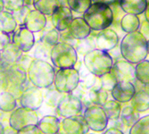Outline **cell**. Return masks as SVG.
<instances>
[{
	"instance_id": "ffe728a7",
	"label": "cell",
	"mask_w": 149,
	"mask_h": 134,
	"mask_svg": "<svg viewBox=\"0 0 149 134\" xmlns=\"http://www.w3.org/2000/svg\"><path fill=\"white\" fill-rule=\"evenodd\" d=\"M61 120L57 115L47 114L39 119L37 124L42 134H58L60 131Z\"/></svg>"
},
{
	"instance_id": "d590c367",
	"label": "cell",
	"mask_w": 149,
	"mask_h": 134,
	"mask_svg": "<svg viewBox=\"0 0 149 134\" xmlns=\"http://www.w3.org/2000/svg\"><path fill=\"white\" fill-rule=\"evenodd\" d=\"M51 49H50V47L47 46L46 44H44L41 41V42L37 45V47L35 48V52H34L35 58L40 59V60H44V61H47V59H50Z\"/></svg>"
},
{
	"instance_id": "4316f807",
	"label": "cell",
	"mask_w": 149,
	"mask_h": 134,
	"mask_svg": "<svg viewBox=\"0 0 149 134\" xmlns=\"http://www.w3.org/2000/svg\"><path fill=\"white\" fill-rule=\"evenodd\" d=\"M140 20L138 15L125 13L120 22V26L121 30L126 33H132L138 31L140 27Z\"/></svg>"
},
{
	"instance_id": "e575fe53",
	"label": "cell",
	"mask_w": 149,
	"mask_h": 134,
	"mask_svg": "<svg viewBox=\"0 0 149 134\" xmlns=\"http://www.w3.org/2000/svg\"><path fill=\"white\" fill-rule=\"evenodd\" d=\"M59 31L56 29L50 30L47 33H45L42 37V42L46 44L47 46L53 47L54 46H56L59 42Z\"/></svg>"
},
{
	"instance_id": "2e32d148",
	"label": "cell",
	"mask_w": 149,
	"mask_h": 134,
	"mask_svg": "<svg viewBox=\"0 0 149 134\" xmlns=\"http://www.w3.org/2000/svg\"><path fill=\"white\" fill-rule=\"evenodd\" d=\"M135 92H136V89L132 82H120L115 84L111 91V94L114 100L121 104H126L131 100Z\"/></svg>"
},
{
	"instance_id": "44dd1931",
	"label": "cell",
	"mask_w": 149,
	"mask_h": 134,
	"mask_svg": "<svg viewBox=\"0 0 149 134\" xmlns=\"http://www.w3.org/2000/svg\"><path fill=\"white\" fill-rule=\"evenodd\" d=\"M147 4V0H119V5L125 13L138 16L145 13Z\"/></svg>"
},
{
	"instance_id": "74e56055",
	"label": "cell",
	"mask_w": 149,
	"mask_h": 134,
	"mask_svg": "<svg viewBox=\"0 0 149 134\" xmlns=\"http://www.w3.org/2000/svg\"><path fill=\"white\" fill-rule=\"evenodd\" d=\"M3 1L5 9L10 13H13L24 6L23 0H3Z\"/></svg>"
},
{
	"instance_id": "f1b7e54d",
	"label": "cell",
	"mask_w": 149,
	"mask_h": 134,
	"mask_svg": "<svg viewBox=\"0 0 149 134\" xmlns=\"http://www.w3.org/2000/svg\"><path fill=\"white\" fill-rule=\"evenodd\" d=\"M17 107V99L8 91L0 93V111L12 113Z\"/></svg>"
},
{
	"instance_id": "d6a6232c",
	"label": "cell",
	"mask_w": 149,
	"mask_h": 134,
	"mask_svg": "<svg viewBox=\"0 0 149 134\" xmlns=\"http://www.w3.org/2000/svg\"><path fill=\"white\" fill-rule=\"evenodd\" d=\"M129 134H149V114L140 117L130 129Z\"/></svg>"
},
{
	"instance_id": "4fadbf2b",
	"label": "cell",
	"mask_w": 149,
	"mask_h": 134,
	"mask_svg": "<svg viewBox=\"0 0 149 134\" xmlns=\"http://www.w3.org/2000/svg\"><path fill=\"white\" fill-rule=\"evenodd\" d=\"M119 40L117 32L113 29L107 28L98 31L95 39V45L97 49L110 52L117 47Z\"/></svg>"
},
{
	"instance_id": "484cf974",
	"label": "cell",
	"mask_w": 149,
	"mask_h": 134,
	"mask_svg": "<svg viewBox=\"0 0 149 134\" xmlns=\"http://www.w3.org/2000/svg\"><path fill=\"white\" fill-rule=\"evenodd\" d=\"M47 89L48 91L44 92V103L41 108H46L47 111L53 110L56 114V108L63 94H61L60 92H58L55 88L50 90H49V88H47Z\"/></svg>"
},
{
	"instance_id": "bcb514c9",
	"label": "cell",
	"mask_w": 149,
	"mask_h": 134,
	"mask_svg": "<svg viewBox=\"0 0 149 134\" xmlns=\"http://www.w3.org/2000/svg\"><path fill=\"white\" fill-rule=\"evenodd\" d=\"M144 15H145L146 20L149 22V2H148V4H147V6H146V11H145V13H144Z\"/></svg>"
},
{
	"instance_id": "ba28073f",
	"label": "cell",
	"mask_w": 149,
	"mask_h": 134,
	"mask_svg": "<svg viewBox=\"0 0 149 134\" xmlns=\"http://www.w3.org/2000/svg\"><path fill=\"white\" fill-rule=\"evenodd\" d=\"M82 114L88 126V129L93 131H104L109 124V120H108L103 107L100 105L91 104L84 109Z\"/></svg>"
},
{
	"instance_id": "4dcf8cb0",
	"label": "cell",
	"mask_w": 149,
	"mask_h": 134,
	"mask_svg": "<svg viewBox=\"0 0 149 134\" xmlns=\"http://www.w3.org/2000/svg\"><path fill=\"white\" fill-rule=\"evenodd\" d=\"M109 94L103 88H94L88 90V98L91 104L103 106L108 100Z\"/></svg>"
},
{
	"instance_id": "277c9868",
	"label": "cell",
	"mask_w": 149,
	"mask_h": 134,
	"mask_svg": "<svg viewBox=\"0 0 149 134\" xmlns=\"http://www.w3.org/2000/svg\"><path fill=\"white\" fill-rule=\"evenodd\" d=\"M83 64L91 74L101 77L107 73H110L113 64V59L109 52L95 48L84 56Z\"/></svg>"
},
{
	"instance_id": "7dc6e473",
	"label": "cell",
	"mask_w": 149,
	"mask_h": 134,
	"mask_svg": "<svg viewBox=\"0 0 149 134\" xmlns=\"http://www.w3.org/2000/svg\"><path fill=\"white\" fill-rule=\"evenodd\" d=\"M117 1H119V0H102V2H104V3H105L107 5H109V6L113 4V3H115V2H117Z\"/></svg>"
},
{
	"instance_id": "1f68e13d",
	"label": "cell",
	"mask_w": 149,
	"mask_h": 134,
	"mask_svg": "<svg viewBox=\"0 0 149 134\" xmlns=\"http://www.w3.org/2000/svg\"><path fill=\"white\" fill-rule=\"evenodd\" d=\"M135 77L142 84L149 82V61L145 59L135 65Z\"/></svg>"
},
{
	"instance_id": "ab89813d",
	"label": "cell",
	"mask_w": 149,
	"mask_h": 134,
	"mask_svg": "<svg viewBox=\"0 0 149 134\" xmlns=\"http://www.w3.org/2000/svg\"><path fill=\"white\" fill-rule=\"evenodd\" d=\"M9 80L7 77L6 71L0 68V93L6 91L9 87Z\"/></svg>"
},
{
	"instance_id": "9f6ffc18",
	"label": "cell",
	"mask_w": 149,
	"mask_h": 134,
	"mask_svg": "<svg viewBox=\"0 0 149 134\" xmlns=\"http://www.w3.org/2000/svg\"><path fill=\"white\" fill-rule=\"evenodd\" d=\"M1 115H2V114H0V121H1Z\"/></svg>"
},
{
	"instance_id": "603a6c76",
	"label": "cell",
	"mask_w": 149,
	"mask_h": 134,
	"mask_svg": "<svg viewBox=\"0 0 149 134\" xmlns=\"http://www.w3.org/2000/svg\"><path fill=\"white\" fill-rule=\"evenodd\" d=\"M130 102V105L139 113L146 112L149 109V95L145 90L135 92Z\"/></svg>"
},
{
	"instance_id": "6f0895ef",
	"label": "cell",
	"mask_w": 149,
	"mask_h": 134,
	"mask_svg": "<svg viewBox=\"0 0 149 134\" xmlns=\"http://www.w3.org/2000/svg\"><path fill=\"white\" fill-rule=\"evenodd\" d=\"M87 134H94V133H88V132Z\"/></svg>"
},
{
	"instance_id": "9a60e30c",
	"label": "cell",
	"mask_w": 149,
	"mask_h": 134,
	"mask_svg": "<svg viewBox=\"0 0 149 134\" xmlns=\"http://www.w3.org/2000/svg\"><path fill=\"white\" fill-rule=\"evenodd\" d=\"M73 20L72 10L63 6H60L52 15V23L58 31H63L69 29Z\"/></svg>"
},
{
	"instance_id": "52a82bcc",
	"label": "cell",
	"mask_w": 149,
	"mask_h": 134,
	"mask_svg": "<svg viewBox=\"0 0 149 134\" xmlns=\"http://www.w3.org/2000/svg\"><path fill=\"white\" fill-rule=\"evenodd\" d=\"M39 121L37 111H33L25 107H16L8 118V125L16 131L31 125H37Z\"/></svg>"
},
{
	"instance_id": "f5cc1de1",
	"label": "cell",
	"mask_w": 149,
	"mask_h": 134,
	"mask_svg": "<svg viewBox=\"0 0 149 134\" xmlns=\"http://www.w3.org/2000/svg\"><path fill=\"white\" fill-rule=\"evenodd\" d=\"M147 55H149V39L147 40Z\"/></svg>"
},
{
	"instance_id": "8d00e7d4",
	"label": "cell",
	"mask_w": 149,
	"mask_h": 134,
	"mask_svg": "<svg viewBox=\"0 0 149 134\" xmlns=\"http://www.w3.org/2000/svg\"><path fill=\"white\" fill-rule=\"evenodd\" d=\"M100 80H101L102 88L108 92L109 91L111 92L112 89H113V87L115 86V84L117 83L115 78L111 74V73H107L104 74L103 76H101Z\"/></svg>"
},
{
	"instance_id": "f907efd6",
	"label": "cell",
	"mask_w": 149,
	"mask_h": 134,
	"mask_svg": "<svg viewBox=\"0 0 149 134\" xmlns=\"http://www.w3.org/2000/svg\"><path fill=\"white\" fill-rule=\"evenodd\" d=\"M4 129H5V126L3 124V123L0 121V134H3L4 133Z\"/></svg>"
},
{
	"instance_id": "681fc988",
	"label": "cell",
	"mask_w": 149,
	"mask_h": 134,
	"mask_svg": "<svg viewBox=\"0 0 149 134\" xmlns=\"http://www.w3.org/2000/svg\"><path fill=\"white\" fill-rule=\"evenodd\" d=\"M5 9V6H4V1L3 0H0V13L3 12Z\"/></svg>"
},
{
	"instance_id": "7a4b0ae2",
	"label": "cell",
	"mask_w": 149,
	"mask_h": 134,
	"mask_svg": "<svg viewBox=\"0 0 149 134\" xmlns=\"http://www.w3.org/2000/svg\"><path fill=\"white\" fill-rule=\"evenodd\" d=\"M83 18L95 31L109 28L113 22V13L109 5L102 1L93 2L90 7L83 13Z\"/></svg>"
},
{
	"instance_id": "30bf717a",
	"label": "cell",
	"mask_w": 149,
	"mask_h": 134,
	"mask_svg": "<svg viewBox=\"0 0 149 134\" xmlns=\"http://www.w3.org/2000/svg\"><path fill=\"white\" fill-rule=\"evenodd\" d=\"M20 105L33 111H38L44 103V91L42 89L35 86L25 87L22 94L19 98Z\"/></svg>"
},
{
	"instance_id": "5b68a950",
	"label": "cell",
	"mask_w": 149,
	"mask_h": 134,
	"mask_svg": "<svg viewBox=\"0 0 149 134\" xmlns=\"http://www.w3.org/2000/svg\"><path fill=\"white\" fill-rule=\"evenodd\" d=\"M50 60L53 66L58 69L74 68L78 63V53L72 45L58 42L51 49Z\"/></svg>"
},
{
	"instance_id": "f6af8a7d",
	"label": "cell",
	"mask_w": 149,
	"mask_h": 134,
	"mask_svg": "<svg viewBox=\"0 0 149 134\" xmlns=\"http://www.w3.org/2000/svg\"><path fill=\"white\" fill-rule=\"evenodd\" d=\"M3 134H17V131L12 129L9 125L7 127H5L4 129V133Z\"/></svg>"
},
{
	"instance_id": "db71d44e",
	"label": "cell",
	"mask_w": 149,
	"mask_h": 134,
	"mask_svg": "<svg viewBox=\"0 0 149 134\" xmlns=\"http://www.w3.org/2000/svg\"><path fill=\"white\" fill-rule=\"evenodd\" d=\"M98 1H102V0H92V2H98Z\"/></svg>"
},
{
	"instance_id": "cb8c5ba5",
	"label": "cell",
	"mask_w": 149,
	"mask_h": 134,
	"mask_svg": "<svg viewBox=\"0 0 149 134\" xmlns=\"http://www.w3.org/2000/svg\"><path fill=\"white\" fill-rule=\"evenodd\" d=\"M139 113L135 110L131 105H125L121 109L119 120L128 129H130L139 119Z\"/></svg>"
},
{
	"instance_id": "11a10c76",
	"label": "cell",
	"mask_w": 149,
	"mask_h": 134,
	"mask_svg": "<svg viewBox=\"0 0 149 134\" xmlns=\"http://www.w3.org/2000/svg\"><path fill=\"white\" fill-rule=\"evenodd\" d=\"M0 58H1V51H0Z\"/></svg>"
},
{
	"instance_id": "60d3db41",
	"label": "cell",
	"mask_w": 149,
	"mask_h": 134,
	"mask_svg": "<svg viewBox=\"0 0 149 134\" xmlns=\"http://www.w3.org/2000/svg\"><path fill=\"white\" fill-rule=\"evenodd\" d=\"M17 134H42L37 125H31L17 131Z\"/></svg>"
},
{
	"instance_id": "5bb4252c",
	"label": "cell",
	"mask_w": 149,
	"mask_h": 134,
	"mask_svg": "<svg viewBox=\"0 0 149 134\" xmlns=\"http://www.w3.org/2000/svg\"><path fill=\"white\" fill-rule=\"evenodd\" d=\"M12 43L15 44L22 53L30 52L35 46V36L33 32L22 26L13 33Z\"/></svg>"
},
{
	"instance_id": "f546056e",
	"label": "cell",
	"mask_w": 149,
	"mask_h": 134,
	"mask_svg": "<svg viewBox=\"0 0 149 134\" xmlns=\"http://www.w3.org/2000/svg\"><path fill=\"white\" fill-rule=\"evenodd\" d=\"M109 121H114L120 118V114L123 109V104L116 100H107L102 106Z\"/></svg>"
},
{
	"instance_id": "e0dca14e",
	"label": "cell",
	"mask_w": 149,
	"mask_h": 134,
	"mask_svg": "<svg viewBox=\"0 0 149 134\" xmlns=\"http://www.w3.org/2000/svg\"><path fill=\"white\" fill-rule=\"evenodd\" d=\"M47 25V17L42 13L34 9L30 10L25 17L23 26L31 32H39L44 30Z\"/></svg>"
},
{
	"instance_id": "d6986e66",
	"label": "cell",
	"mask_w": 149,
	"mask_h": 134,
	"mask_svg": "<svg viewBox=\"0 0 149 134\" xmlns=\"http://www.w3.org/2000/svg\"><path fill=\"white\" fill-rule=\"evenodd\" d=\"M91 29L83 17H76L72 20L68 31L75 40H82L90 36Z\"/></svg>"
},
{
	"instance_id": "816d5d0a",
	"label": "cell",
	"mask_w": 149,
	"mask_h": 134,
	"mask_svg": "<svg viewBox=\"0 0 149 134\" xmlns=\"http://www.w3.org/2000/svg\"><path fill=\"white\" fill-rule=\"evenodd\" d=\"M144 90L149 95V82H147L146 84H145V87H144Z\"/></svg>"
},
{
	"instance_id": "836d02e7",
	"label": "cell",
	"mask_w": 149,
	"mask_h": 134,
	"mask_svg": "<svg viewBox=\"0 0 149 134\" xmlns=\"http://www.w3.org/2000/svg\"><path fill=\"white\" fill-rule=\"evenodd\" d=\"M69 8L78 13H84L92 5V0H67Z\"/></svg>"
},
{
	"instance_id": "83f0119b",
	"label": "cell",
	"mask_w": 149,
	"mask_h": 134,
	"mask_svg": "<svg viewBox=\"0 0 149 134\" xmlns=\"http://www.w3.org/2000/svg\"><path fill=\"white\" fill-rule=\"evenodd\" d=\"M33 6L36 10L45 15H52L60 6V0H33Z\"/></svg>"
},
{
	"instance_id": "6da1fadb",
	"label": "cell",
	"mask_w": 149,
	"mask_h": 134,
	"mask_svg": "<svg viewBox=\"0 0 149 134\" xmlns=\"http://www.w3.org/2000/svg\"><path fill=\"white\" fill-rule=\"evenodd\" d=\"M120 52L123 59L137 64L147 57V40L139 31L127 33L121 39Z\"/></svg>"
},
{
	"instance_id": "ee69618b",
	"label": "cell",
	"mask_w": 149,
	"mask_h": 134,
	"mask_svg": "<svg viewBox=\"0 0 149 134\" xmlns=\"http://www.w3.org/2000/svg\"><path fill=\"white\" fill-rule=\"evenodd\" d=\"M104 134H124V133L115 127H110L104 132Z\"/></svg>"
},
{
	"instance_id": "7402d4cb",
	"label": "cell",
	"mask_w": 149,
	"mask_h": 134,
	"mask_svg": "<svg viewBox=\"0 0 149 134\" xmlns=\"http://www.w3.org/2000/svg\"><path fill=\"white\" fill-rule=\"evenodd\" d=\"M6 71L10 84L15 86H25L28 80V76H27V71L22 67L15 64L8 67Z\"/></svg>"
},
{
	"instance_id": "9c48e42d",
	"label": "cell",
	"mask_w": 149,
	"mask_h": 134,
	"mask_svg": "<svg viewBox=\"0 0 149 134\" xmlns=\"http://www.w3.org/2000/svg\"><path fill=\"white\" fill-rule=\"evenodd\" d=\"M83 108V104L78 97L72 93L63 94L56 108V114L63 119L73 117L82 114Z\"/></svg>"
},
{
	"instance_id": "3957f363",
	"label": "cell",
	"mask_w": 149,
	"mask_h": 134,
	"mask_svg": "<svg viewBox=\"0 0 149 134\" xmlns=\"http://www.w3.org/2000/svg\"><path fill=\"white\" fill-rule=\"evenodd\" d=\"M56 69L47 61L34 58L27 69V76L31 85L39 89L50 88L54 83Z\"/></svg>"
},
{
	"instance_id": "8fae6325",
	"label": "cell",
	"mask_w": 149,
	"mask_h": 134,
	"mask_svg": "<svg viewBox=\"0 0 149 134\" xmlns=\"http://www.w3.org/2000/svg\"><path fill=\"white\" fill-rule=\"evenodd\" d=\"M110 73L115 78L117 82H129L133 83L136 80L135 64L125 59H119L116 62H113Z\"/></svg>"
},
{
	"instance_id": "7bdbcfd3",
	"label": "cell",
	"mask_w": 149,
	"mask_h": 134,
	"mask_svg": "<svg viewBox=\"0 0 149 134\" xmlns=\"http://www.w3.org/2000/svg\"><path fill=\"white\" fill-rule=\"evenodd\" d=\"M139 31L146 38V40L149 39V22L146 20L140 22V27H139Z\"/></svg>"
},
{
	"instance_id": "8992f818",
	"label": "cell",
	"mask_w": 149,
	"mask_h": 134,
	"mask_svg": "<svg viewBox=\"0 0 149 134\" xmlns=\"http://www.w3.org/2000/svg\"><path fill=\"white\" fill-rule=\"evenodd\" d=\"M79 73L76 68L58 69L54 79V88L61 94L72 93L79 84Z\"/></svg>"
},
{
	"instance_id": "7c38bea8",
	"label": "cell",
	"mask_w": 149,
	"mask_h": 134,
	"mask_svg": "<svg viewBox=\"0 0 149 134\" xmlns=\"http://www.w3.org/2000/svg\"><path fill=\"white\" fill-rule=\"evenodd\" d=\"M89 129L83 114L61 120L58 134H87Z\"/></svg>"
},
{
	"instance_id": "d4e9b609",
	"label": "cell",
	"mask_w": 149,
	"mask_h": 134,
	"mask_svg": "<svg viewBox=\"0 0 149 134\" xmlns=\"http://www.w3.org/2000/svg\"><path fill=\"white\" fill-rule=\"evenodd\" d=\"M17 25L18 24L12 13L7 11L0 13V31L6 34L13 33L16 31Z\"/></svg>"
},
{
	"instance_id": "b9f144b4",
	"label": "cell",
	"mask_w": 149,
	"mask_h": 134,
	"mask_svg": "<svg viewBox=\"0 0 149 134\" xmlns=\"http://www.w3.org/2000/svg\"><path fill=\"white\" fill-rule=\"evenodd\" d=\"M11 41L12 38L10 37V34L0 31V51L3 50L9 43H11Z\"/></svg>"
},
{
	"instance_id": "c3c4849f",
	"label": "cell",
	"mask_w": 149,
	"mask_h": 134,
	"mask_svg": "<svg viewBox=\"0 0 149 134\" xmlns=\"http://www.w3.org/2000/svg\"><path fill=\"white\" fill-rule=\"evenodd\" d=\"M23 2H24V6H27L33 5V0H23Z\"/></svg>"
},
{
	"instance_id": "ac0fdd59",
	"label": "cell",
	"mask_w": 149,
	"mask_h": 134,
	"mask_svg": "<svg viewBox=\"0 0 149 134\" xmlns=\"http://www.w3.org/2000/svg\"><path fill=\"white\" fill-rule=\"evenodd\" d=\"M22 56V52L11 41V43H9L3 50H1L0 68L6 70L8 67L15 64Z\"/></svg>"
},
{
	"instance_id": "f35d334b",
	"label": "cell",
	"mask_w": 149,
	"mask_h": 134,
	"mask_svg": "<svg viewBox=\"0 0 149 134\" xmlns=\"http://www.w3.org/2000/svg\"><path fill=\"white\" fill-rule=\"evenodd\" d=\"M29 12H30L29 6H22L21 9H19V10H17V11H15V12H13V13H13V17H15V19L17 24L20 23V24H22V25H23L25 17H26L27 13H28Z\"/></svg>"
}]
</instances>
